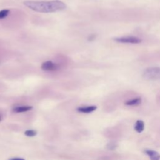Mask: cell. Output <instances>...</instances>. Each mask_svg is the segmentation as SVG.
<instances>
[{
  "mask_svg": "<svg viewBox=\"0 0 160 160\" xmlns=\"http://www.w3.org/2000/svg\"><path fill=\"white\" fill-rule=\"evenodd\" d=\"M96 108L97 107L96 106H83V107H79L77 109V110L80 113H90L95 111Z\"/></svg>",
  "mask_w": 160,
  "mask_h": 160,
  "instance_id": "8992f818",
  "label": "cell"
},
{
  "mask_svg": "<svg viewBox=\"0 0 160 160\" xmlns=\"http://www.w3.org/2000/svg\"><path fill=\"white\" fill-rule=\"evenodd\" d=\"M143 77L147 80L160 79V67H151L146 69L143 73Z\"/></svg>",
  "mask_w": 160,
  "mask_h": 160,
  "instance_id": "7a4b0ae2",
  "label": "cell"
},
{
  "mask_svg": "<svg viewBox=\"0 0 160 160\" xmlns=\"http://www.w3.org/2000/svg\"><path fill=\"white\" fill-rule=\"evenodd\" d=\"M41 69L46 71H55L59 70L60 66L59 64L53 63L51 61L44 62L41 66Z\"/></svg>",
  "mask_w": 160,
  "mask_h": 160,
  "instance_id": "277c9868",
  "label": "cell"
},
{
  "mask_svg": "<svg viewBox=\"0 0 160 160\" xmlns=\"http://www.w3.org/2000/svg\"><path fill=\"white\" fill-rule=\"evenodd\" d=\"M1 121V116H0V121Z\"/></svg>",
  "mask_w": 160,
  "mask_h": 160,
  "instance_id": "5bb4252c",
  "label": "cell"
},
{
  "mask_svg": "<svg viewBox=\"0 0 160 160\" xmlns=\"http://www.w3.org/2000/svg\"><path fill=\"white\" fill-rule=\"evenodd\" d=\"M9 160H25L24 158H14L10 159Z\"/></svg>",
  "mask_w": 160,
  "mask_h": 160,
  "instance_id": "4fadbf2b",
  "label": "cell"
},
{
  "mask_svg": "<svg viewBox=\"0 0 160 160\" xmlns=\"http://www.w3.org/2000/svg\"><path fill=\"white\" fill-rule=\"evenodd\" d=\"M144 129V123L141 120H138L135 125V130L138 133H141Z\"/></svg>",
  "mask_w": 160,
  "mask_h": 160,
  "instance_id": "ba28073f",
  "label": "cell"
},
{
  "mask_svg": "<svg viewBox=\"0 0 160 160\" xmlns=\"http://www.w3.org/2000/svg\"><path fill=\"white\" fill-rule=\"evenodd\" d=\"M10 12V10H8V9H5V10H3L1 11H0V19L5 18L9 15Z\"/></svg>",
  "mask_w": 160,
  "mask_h": 160,
  "instance_id": "30bf717a",
  "label": "cell"
},
{
  "mask_svg": "<svg viewBox=\"0 0 160 160\" xmlns=\"http://www.w3.org/2000/svg\"><path fill=\"white\" fill-rule=\"evenodd\" d=\"M95 37H96V36H95V35H91V36H89V38H88V41H93V40H94V39H95Z\"/></svg>",
  "mask_w": 160,
  "mask_h": 160,
  "instance_id": "7c38bea8",
  "label": "cell"
},
{
  "mask_svg": "<svg viewBox=\"0 0 160 160\" xmlns=\"http://www.w3.org/2000/svg\"><path fill=\"white\" fill-rule=\"evenodd\" d=\"M37 134V132L35 130H26L24 132V135L27 136L29 137H33L36 136Z\"/></svg>",
  "mask_w": 160,
  "mask_h": 160,
  "instance_id": "8fae6325",
  "label": "cell"
},
{
  "mask_svg": "<svg viewBox=\"0 0 160 160\" xmlns=\"http://www.w3.org/2000/svg\"><path fill=\"white\" fill-rule=\"evenodd\" d=\"M24 4L30 9L39 13H54L66 8V4L58 0L51 1H24Z\"/></svg>",
  "mask_w": 160,
  "mask_h": 160,
  "instance_id": "6da1fadb",
  "label": "cell"
},
{
  "mask_svg": "<svg viewBox=\"0 0 160 160\" xmlns=\"http://www.w3.org/2000/svg\"><path fill=\"white\" fill-rule=\"evenodd\" d=\"M141 98H136L133 99L128 100V101L125 103V104L127 106H138L141 104Z\"/></svg>",
  "mask_w": 160,
  "mask_h": 160,
  "instance_id": "9c48e42d",
  "label": "cell"
},
{
  "mask_svg": "<svg viewBox=\"0 0 160 160\" xmlns=\"http://www.w3.org/2000/svg\"><path fill=\"white\" fill-rule=\"evenodd\" d=\"M115 41L120 43H127V44H139L142 42V39L136 36H121L114 38Z\"/></svg>",
  "mask_w": 160,
  "mask_h": 160,
  "instance_id": "3957f363",
  "label": "cell"
},
{
  "mask_svg": "<svg viewBox=\"0 0 160 160\" xmlns=\"http://www.w3.org/2000/svg\"><path fill=\"white\" fill-rule=\"evenodd\" d=\"M145 153L147 155L151 160H159L160 159V154L157 151L151 150H146L144 151Z\"/></svg>",
  "mask_w": 160,
  "mask_h": 160,
  "instance_id": "5b68a950",
  "label": "cell"
},
{
  "mask_svg": "<svg viewBox=\"0 0 160 160\" xmlns=\"http://www.w3.org/2000/svg\"><path fill=\"white\" fill-rule=\"evenodd\" d=\"M33 109L32 106H18L13 110V111L15 113H23L30 111Z\"/></svg>",
  "mask_w": 160,
  "mask_h": 160,
  "instance_id": "52a82bcc",
  "label": "cell"
}]
</instances>
